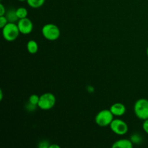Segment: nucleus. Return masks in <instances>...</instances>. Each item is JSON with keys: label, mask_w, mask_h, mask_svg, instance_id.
<instances>
[{"label": "nucleus", "mask_w": 148, "mask_h": 148, "mask_svg": "<svg viewBox=\"0 0 148 148\" xmlns=\"http://www.w3.org/2000/svg\"><path fill=\"white\" fill-rule=\"evenodd\" d=\"M42 35L48 40L54 41L60 37V29L56 25L53 23H48L44 25L41 30Z\"/></svg>", "instance_id": "obj_1"}, {"label": "nucleus", "mask_w": 148, "mask_h": 148, "mask_svg": "<svg viewBox=\"0 0 148 148\" xmlns=\"http://www.w3.org/2000/svg\"><path fill=\"white\" fill-rule=\"evenodd\" d=\"M2 36L4 40L9 42H12L18 38L20 32L17 24L15 23H8L3 28Z\"/></svg>", "instance_id": "obj_2"}, {"label": "nucleus", "mask_w": 148, "mask_h": 148, "mask_svg": "<svg viewBox=\"0 0 148 148\" xmlns=\"http://www.w3.org/2000/svg\"><path fill=\"white\" fill-rule=\"evenodd\" d=\"M134 112L136 116L140 120L148 119V100L146 98H140L135 102L134 105Z\"/></svg>", "instance_id": "obj_3"}, {"label": "nucleus", "mask_w": 148, "mask_h": 148, "mask_svg": "<svg viewBox=\"0 0 148 148\" xmlns=\"http://www.w3.org/2000/svg\"><path fill=\"white\" fill-rule=\"evenodd\" d=\"M114 116L110 109H103L98 113L95 116V124L101 127H106L110 126L112 122Z\"/></svg>", "instance_id": "obj_4"}, {"label": "nucleus", "mask_w": 148, "mask_h": 148, "mask_svg": "<svg viewBox=\"0 0 148 148\" xmlns=\"http://www.w3.org/2000/svg\"><path fill=\"white\" fill-rule=\"evenodd\" d=\"M56 104V97L51 92H46L40 96L38 107L43 111H48L53 108Z\"/></svg>", "instance_id": "obj_5"}, {"label": "nucleus", "mask_w": 148, "mask_h": 148, "mask_svg": "<svg viewBox=\"0 0 148 148\" xmlns=\"http://www.w3.org/2000/svg\"><path fill=\"white\" fill-rule=\"evenodd\" d=\"M110 128L117 135H124L128 132L129 127L127 123L120 119H116L110 124Z\"/></svg>", "instance_id": "obj_6"}, {"label": "nucleus", "mask_w": 148, "mask_h": 148, "mask_svg": "<svg viewBox=\"0 0 148 148\" xmlns=\"http://www.w3.org/2000/svg\"><path fill=\"white\" fill-rule=\"evenodd\" d=\"M17 26H18L20 33L23 35L30 34L33 30V22L27 17L20 19L17 21Z\"/></svg>", "instance_id": "obj_7"}, {"label": "nucleus", "mask_w": 148, "mask_h": 148, "mask_svg": "<svg viewBox=\"0 0 148 148\" xmlns=\"http://www.w3.org/2000/svg\"><path fill=\"white\" fill-rule=\"evenodd\" d=\"M110 111L114 114V116H122L125 114L127 108L121 103H115L110 107Z\"/></svg>", "instance_id": "obj_8"}, {"label": "nucleus", "mask_w": 148, "mask_h": 148, "mask_svg": "<svg viewBox=\"0 0 148 148\" xmlns=\"http://www.w3.org/2000/svg\"><path fill=\"white\" fill-rule=\"evenodd\" d=\"M133 146L134 145L130 139H120L112 145L113 148H132Z\"/></svg>", "instance_id": "obj_9"}, {"label": "nucleus", "mask_w": 148, "mask_h": 148, "mask_svg": "<svg viewBox=\"0 0 148 148\" xmlns=\"http://www.w3.org/2000/svg\"><path fill=\"white\" fill-rule=\"evenodd\" d=\"M5 17L8 20L9 23H16L19 20L17 13H16V10L14 9H10L8 11L6 12Z\"/></svg>", "instance_id": "obj_10"}, {"label": "nucleus", "mask_w": 148, "mask_h": 148, "mask_svg": "<svg viewBox=\"0 0 148 148\" xmlns=\"http://www.w3.org/2000/svg\"><path fill=\"white\" fill-rule=\"evenodd\" d=\"M27 50L31 54H35L38 51V44L34 40H30L27 43Z\"/></svg>", "instance_id": "obj_11"}, {"label": "nucleus", "mask_w": 148, "mask_h": 148, "mask_svg": "<svg viewBox=\"0 0 148 148\" xmlns=\"http://www.w3.org/2000/svg\"><path fill=\"white\" fill-rule=\"evenodd\" d=\"M46 0H27V3L31 8L37 9L44 4Z\"/></svg>", "instance_id": "obj_12"}, {"label": "nucleus", "mask_w": 148, "mask_h": 148, "mask_svg": "<svg viewBox=\"0 0 148 148\" xmlns=\"http://www.w3.org/2000/svg\"><path fill=\"white\" fill-rule=\"evenodd\" d=\"M16 13H17V15L18 17L19 20L20 19L25 18L27 17V14H28V12L27 10L25 7H19V8L16 9Z\"/></svg>", "instance_id": "obj_13"}, {"label": "nucleus", "mask_w": 148, "mask_h": 148, "mask_svg": "<svg viewBox=\"0 0 148 148\" xmlns=\"http://www.w3.org/2000/svg\"><path fill=\"white\" fill-rule=\"evenodd\" d=\"M130 140H131L133 145H140L143 142V137L140 134H137V133H134L131 136Z\"/></svg>", "instance_id": "obj_14"}, {"label": "nucleus", "mask_w": 148, "mask_h": 148, "mask_svg": "<svg viewBox=\"0 0 148 148\" xmlns=\"http://www.w3.org/2000/svg\"><path fill=\"white\" fill-rule=\"evenodd\" d=\"M39 100H40V96L36 94H33V95H30L29 97V99H28V102H30V103L33 104V105H36L38 106L39 102Z\"/></svg>", "instance_id": "obj_15"}, {"label": "nucleus", "mask_w": 148, "mask_h": 148, "mask_svg": "<svg viewBox=\"0 0 148 148\" xmlns=\"http://www.w3.org/2000/svg\"><path fill=\"white\" fill-rule=\"evenodd\" d=\"M50 143L48 140H42L38 145V147L39 148H49Z\"/></svg>", "instance_id": "obj_16"}, {"label": "nucleus", "mask_w": 148, "mask_h": 148, "mask_svg": "<svg viewBox=\"0 0 148 148\" xmlns=\"http://www.w3.org/2000/svg\"><path fill=\"white\" fill-rule=\"evenodd\" d=\"M37 106H38L33 105V104L30 103V102H27V104L25 105V109L27 111H29V112H33V111H34L36 109V107Z\"/></svg>", "instance_id": "obj_17"}, {"label": "nucleus", "mask_w": 148, "mask_h": 148, "mask_svg": "<svg viewBox=\"0 0 148 148\" xmlns=\"http://www.w3.org/2000/svg\"><path fill=\"white\" fill-rule=\"evenodd\" d=\"M8 23L9 21L7 17H5V15L0 16V28H3Z\"/></svg>", "instance_id": "obj_18"}, {"label": "nucleus", "mask_w": 148, "mask_h": 148, "mask_svg": "<svg viewBox=\"0 0 148 148\" xmlns=\"http://www.w3.org/2000/svg\"><path fill=\"white\" fill-rule=\"evenodd\" d=\"M143 130H144L146 134H148V119H147L145 120V121H143Z\"/></svg>", "instance_id": "obj_19"}, {"label": "nucleus", "mask_w": 148, "mask_h": 148, "mask_svg": "<svg viewBox=\"0 0 148 148\" xmlns=\"http://www.w3.org/2000/svg\"><path fill=\"white\" fill-rule=\"evenodd\" d=\"M6 14V9L3 4H0V16H4Z\"/></svg>", "instance_id": "obj_20"}, {"label": "nucleus", "mask_w": 148, "mask_h": 148, "mask_svg": "<svg viewBox=\"0 0 148 148\" xmlns=\"http://www.w3.org/2000/svg\"><path fill=\"white\" fill-rule=\"evenodd\" d=\"M59 147H60V146L56 144L50 145V146H49V148H59Z\"/></svg>", "instance_id": "obj_21"}, {"label": "nucleus", "mask_w": 148, "mask_h": 148, "mask_svg": "<svg viewBox=\"0 0 148 148\" xmlns=\"http://www.w3.org/2000/svg\"><path fill=\"white\" fill-rule=\"evenodd\" d=\"M3 99V91L2 90H0V101H2Z\"/></svg>", "instance_id": "obj_22"}, {"label": "nucleus", "mask_w": 148, "mask_h": 148, "mask_svg": "<svg viewBox=\"0 0 148 148\" xmlns=\"http://www.w3.org/2000/svg\"><path fill=\"white\" fill-rule=\"evenodd\" d=\"M146 53H147V57H148V47H147V51H146Z\"/></svg>", "instance_id": "obj_23"}, {"label": "nucleus", "mask_w": 148, "mask_h": 148, "mask_svg": "<svg viewBox=\"0 0 148 148\" xmlns=\"http://www.w3.org/2000/svg\"><path fill=\"white\" fill-rule=\"evenodd\" d=\"M18 1H27V0H18Z\"/></svg>", "instance_id": "obj_24"}]
</instances>
